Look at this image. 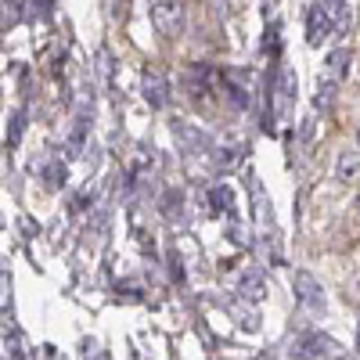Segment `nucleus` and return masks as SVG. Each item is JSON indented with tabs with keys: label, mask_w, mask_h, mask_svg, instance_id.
<instances>
[{
	"label": "nucleus",
	"mask_w": 360,
	"mask_h": 360,
	"mask_svg": "<svg viewBox=\"0 0 360 360\" xmlns=\"http://www.w3.org/2000/svg\"><path fill=\"white\" fill-rule=\"evenodd\" d=\"M238 295H245L249 303H259V299H266V285H263V278L256 274V270H249V274L238 278Z\"/></svg>",
	"instance_id": "obj_8"
},
{
	"label": "nucleus",
	"mask_w": 360,
	"mask_h": 360,
	"mask_svg": "<svg viewBox=\"0 0 360 360\" xmlns=\"http://www.w3.org/2000/svg\"><path fill=\"white\" fill-rule=\"evenodd\" d=\"M335 176L342 180V184H360V152H339L335 159Z\"/></svg>",
	"instance_id": "obj_7"
},
{
	"label": "nucleus",
	"mask_w": 360,
	"mask_h": 360,
	"mask_svg": "<svg viewBox=\"0 0 360 360\" xmlns=\"http://www.w3.org/2000/svg\"><path fill=\"white\" fill-rule=\"evenodd\" d=\"M152 25L162 37H176L184 29V4L180 0H152Z\"/></svg>",
	"instance_id": "obj_1"
},
{
	"label": "nucleus",
	"mask_w": 360,
	"mask_h": 360,
	"mask_svg": "<svg viewBox=\"0 0 360 360\" xmlns=\"http://www.w3.org/2000/svg\"><path fill=\"white\" fill-rule=\"evenodd\" d=\"M22 130H25V112H18V115L11 119V130H8V144H18Z\"/></svg>",
	"instance_id": "obj_11"
},
{
	"label": "nucleus",
	"mask_w": 360,
	"mask_h": 360,
	"mask_svg": "<svg viewBox=\"0 0 360 360\" xmlns=\"http://www.w3.org/2000/svg\"><path fill=\"white\" fill-rule=\"evenodd\" d=\"M356 205H360V198H356Z\"/></svg>",
	"instance_id": "obj_16"
},
{
	"label": "nucleus",
	"mask_w": 360,
	"mask_h": 360,
	"mask_svg": "<svg viewBox=\"0 0 360 360\" xmlns=\"http://www.w3.org/2000/svg\"><path fill=\"white\" fill-rule=\"evenodd\" d=\"M356 144H360V134H356Z\"/></svg>",
	"instance_id": "obj_15"
},
{
	"label": "nucleus",
	"mask_w": 360,
	"mask_h": 360,
	"mask_svg": "<svg viewBox=\"0 0 360 360\" xmlns=\"http://www.w3.org/2000/svg\"><path fill=\"white\" fill-rule=\"evenodd\" d=\"M18 22V0H4V25Z\"/></svg>",
	"instance_id": "obj_12"
},
{
	"label": "nucleus",
	"mask_w": 360,
	"mask_h": 360,
	"mask_svg": "<svg viewBox=\"0 0 360 360\" xmlns=\"http://www.w3.org/2000/svg\"><path fill=\"white\" fill-rule=\"evenodd\" d=\"M328 29H332V11L321 8V4H314L310 15H307V40L317 47V44L328 37Z\"/></svg>",
	"instance_id": "obj_6"
},
{
	"label": "nucleus",
	"mask_w": 360,
	"mask_h": 360,
	"mask_svg": "<svg viewBox=\"0 0 360 360\" xmlns=\"http://www.w3.org/2000/svg\"><path fill=\"white\" fill-rule=\"evenodd\" d=\"M335 353H339V346L328 339V335H321V332L303 335V339H299V346H295V356H335Z\"/></svg>",
	"instance_id": "obj_3"
},
{
	"label": "nucleus",
	"mask_w": 360,
	"mask_h": 360,
	"mask_svg": "<svg viewBox=\"0 0 360 360\" xmlns=\"http://www.w3.org/2000/svg\"><path fill=\"white\" fill-rule=\"evenodd\" d=\"M356 353H360V328H356Z\"/></svg>",
	"instance_id": "obj_14"
},
{
	"label": "nucleus",
	"mask_w": 360,
	"mask_h": 360,
	"mask_svg": "<svg viewBox=\"0 0 360 360\" xmlns=\"http://www.w3.org/2000/svg\"><path fill=\"white\" fill-rule=\"evenodd\" d=\"M335 79L339 76H332V72L317 79V108H328V105L335 101Z\"/></svg>",
	"instance_id": "obj_9"
},
{
	"label": "nucleus",
	"mask_w": 360,
	"mask_h": 360,
	"mask_svg": "<svg viewBox=\"0 0 360 360\" xmlns=\"http://www.w3.org/2000/svg\"><path fill=\"white\" fill-rule=\"evenodd\" d=\"M144 101L152 108H166L169 105V86H166L162 72H155V69L144 72Z\"/></svg>",
	"instance_id": "obj_4"
},
{
	"label": "nucleus",
	"mask_w": 360,
	"mask_h": 360,
	"mask_svg": "<svg viewBox=\"0 0 360 360\" xmlns=\"http://www.w3.org/2000/svg\"><path fill=\"white\" fill-rule=\"evenodd\" d=\"M349 62H353V54L346 47H335L332 54H328V72H332V76H346Z\"/></svg>",
	"instance_id": "obj_10"
},
{
	"label": "nucleus",
	"mask_w": 360,
	"mask_h": 360,
	"mask_svg": "<svg viewBox=\"0 0 360 360\" xmlns=\"http://www.w3.org/2000/svg\"><path fill=\"white\" fill-rule=\"evenodd\" d=\"M292 288H295V299H299L303 307H310V310H324V292H321V285L314 281V274H307V270H295Z\"/></svg>",
	"instance_id": "obj_2"
},
{
	"label": "nucleus",
	"mask_w": 360,
	"mask_h": 360,
	"mask_svg": "<svg viewBox=\"0 0 360 360\" xmlns=\"http://www.w3.org/2000/svg\"><path fill=\"white\" fill-rule=\"evenodd\" d=\"M328 4H332V8H328V11H339V4H342V0H328Z\"/></svg>",
	"instance_id": "obj_13"
},
{
	"label": "nucleus",
	"mask_w": 360,
	"mask_h": 360,
	"mask_svg": "<svg viewBox=\"0 0 360 360\" xmlns=\"http://www.w3.org/2000/svg\"><path fill=\"white\" fill-rule=\"evenodd\" d=\"M173 137H176V144H180V152H202L205 148V134L202 130H195L191 123H184V119H173Z\"/></svg>",
	"instance_id": "obj_5"
}]
</instances>
